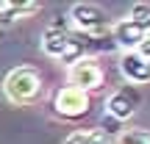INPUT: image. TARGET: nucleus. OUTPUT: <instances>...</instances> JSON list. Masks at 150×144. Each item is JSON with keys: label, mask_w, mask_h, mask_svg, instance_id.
<instances>
[{"label": "nucleus", "mask_w": 150, "mask_h": 144, "mask_svg": "<svg viewBox=\"0 0 150 144\" xmlns=\"http://www.w3.org/2000/svg\"><path fill=\"white\" fill-rule=\"evenodd\" d=\"M95 42L97 39H86L78 31H72L67 25H59V22L47 25L42 31V39H39L42 53L56 58V61H64V64H72L78 58H89L92 50H95Z\"/></svg>", "instance_id": "obj_1"}, {"label": "nucleus", "mask_w": 150, "mask_h": 144, "mask_svg": "<svg viewBox=\"0 0 150 144\" xmlns=\"http://www.w3.org/2000/svg\"><path fill=\"white\" fill-rule=\"evenodd\" d=\"M147 33H150V3H134L122 20H117L108 28L114 47H120L122 53L136 50Z\"/></svg>", "instance_id": "obj_2"}, {"label": "nucleus", "mask_w": 150, "mask_h": 144, "mask_svg": "<svg viewBox=\"0 0 150 144\" xmlns=\"http://www.w3.org/2000/svg\"><path fill=\"white\" fill-rule=\"evenodd\" d=\"M3 94L14 105H31L42 94V75L33 67H14L3 78Z\"/></svg>", "instance_id": "obj_3"}, {"label": "nucleus", "mask_w": 150, "mask_h": 144, "mask_svg": "<svg viewBox=\"0 0 150 144\" xmlns=\"http://www.w3.org/2000/svg\"><path fill=\"white\" fill-rule=\"evenodd\" d=\"M70 22H72V31H78L86 39H100L111 28L108 14L95 3H75L70 8Z\"/></svg>", "instance_id": "obj_4"}, {"label": "nucleus", "mask_w": 150, "mask_h": 144, "mask_svg": "<svg viewBox=\"0 0 150 144\" xmlns=\"http://www.w3.org/2000/svg\"><path fill=\"white\" fill-rule=\"evenodd\" d=\"M103 67L97 64V58L95 55H89V58H78V61H72L70 67H67V80H70V86H75V89H81V91H95V89H100L103 86Z\"/></svg>", "instance_id": "obj_5"}, {"label": "nucleus", "mask_w": 150, "mask_h": 144, "mask_svg": "<svg viewBox=\"0 0 150 144\" xmlns=\"http://www.w3.org/2000/svg\"><path fill=\"white\" fill-rule=\"evenodd\" d=\"M53 108L61 119H78L83 114H89V94L75 89V86H64V89L56 91Z\"/></svg>", "instance_id": "obj_6"}, {"label": "nucleus", "mask_w": 150, "mask_h": 144, "mask_svg": "<svg viewBox=\"0 0 150 144\" xmlns=\"http://www.w3.org/2000/svg\"><path fill=\"white\" fill-rule=\"evenodd\" d=\"M142 97L134 86H122V89L111 91V97L106 100V114L114 119V122H128L131 117L136 114Z\"/></svg>", "instance_id": "obj_7"}, {"label": "nucleus", "mask_w": 150, "mask_h": 144, "mask_svg": "<svg viewBox=\"0 0 150 144\" xmlns=\"http://www.w3.org/2000/svg\"><path fill=\"white\" fill-rule=\"evenodd\" d=\"M120 72H122V78L128 80V86H134V89L150 83V61L142 58L136 50L120 55Z\"/></svg>", "instance_id": "obj_8"}, {"label": "nucleus", "mask_w": 150, "mask_h": 144, "mask_svg": "<svg viewBox=\"0 0 150 144\" xmlns=\"http://www.w3.org/2000/svg\"><path fill=\"white\" fill-rule=\"evenodd\" d=\"M42 8L39 3H6L0 0V28L3 25H11V22L22 20V17H31Z\"/></svg>", "instance_id": "obj_9"}, {"label": "nucleus", "mask_w": 150, "mask_h": 144, "mask_svg": "<svg viewBox=\"0 0 150 144\" xmlns=\"http://www.w3.org/2000/svg\"><path fill=\"white\" fill-rule=\"evenodd\" d=\"M64 144H114V139L111 133H106L100 128H89V130H72L64 139Z\"/></svg>", "instance_id": "obj_10"}, {"label": "nucleus", "mask_w": 150, "mask_h": 144, "mask_svg": "<svg viewBox=\"0 0 150 144\" xmlns=\"http://www.w3.org/2000/svg\"><path fill=\"white\" fill-rule=\"evenodd\" d=\"M114 144H150V130L145 128H128L114 139Z\"/></svg>", "instance_id": "obj_11"}, {"label": "nucleus", "mask_w": 150, "mask_h": 144, "mask_svg": "<svg viewBox=\"0 0 150 144\" xmlns=\"http://www.w3.org/2000/svg\"><path fill=\"white\" fill-rule=\"evenodd\" d=\"M136 53H139L142 58H147V61H150V33H147L145 39H142V44L136 47Z\"/></svg>", "instance_id": "obj_12"}]
</instances>
